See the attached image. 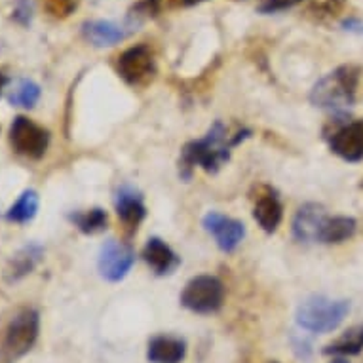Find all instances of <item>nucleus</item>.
I'll return each instance as SVG.
<instances>
[{
    "mask_svg": "<svg viewBox=\"0 0 363 363\" xmlns=\"http://www.w3.org/2000/svg\"><path fill=\"white\" fill-rule=\"evenodd\" d=\"M250 138V131H240L236 138H228L226 128L223 122H215L206 138L186 143L181 150V160H179V173L183 179H191L192 169L196 166L203 167L208 173H217L223 164L230 158V150L240 145L244 139Z\"/></svg>",
    "mask_w": 363,
    "mask_h": 363,
    "instance_id": "1",
    "label": "nucleus"
},
{
    "mask_svg": "<svg viewBox=\"0 0 363 363\" xmlns=\"http://www.w3.org/2000/svg\"><path fill=\"white\" fill-rule=\"evenodd\" d=\"M359 67L342 65L318 80L310 91V103L328 111H345L356 101V89L359 82Z\"/></svg>",
    "mask_w": 363,
    "mask_h": 363,
    "instance_id": "2",
    "label": "nucleus"
},
{
    "mask_svg": "<svg viewBox=\"0 0 363 363\" xmlns=\"http://www.w3.org/2000/svg\"><path fill=\"white\" fill-rule=\"evenodd\" d=\"M40 333V315L35 308H21L8 322L0 340V363H13L29 354Z\"/></svg>",
    "mask_w": 363,
    "mask_h": 363,
    "instance_id": "3",
    "label": "nucleus"
},
{
    "mask_svg": "<svg viewBox=\"0 0 363 363\" xmlns=\"http://www.w3.org/2000/svg\"><path fill=\"white\" fill-rule=\"evenodd\" d=\"M350 303L345 298L310 297L298 304L297 323L310 333H331L345 322Z\"/></svg>",
    "mask_w": 363,
    "mask_h": 363,
    "instance_id": "4",
    "label": "nucleus"
},
{
    "mask_svg": "<svg viewBox=\"0 0 363 363\" xmlns=\"http://www.w3.org/2000/svg\"><path fill=\"white\" fill-rule=\"evenodd\" d=\"M225 286L215 276L192 278L181 293V304L196 314H213L223 306Z\"/></svg>",
    "mask_w": 363,
    "mask_h": 363,
    "instance_id": "5",
    "label": "nucleus"
},
{
    "mask_svg": "<svg viewBox=\"0 0 363 363\" xmlns=\"http://www.w3.org/2000/svg\"><path fill=\"white\" fill-rule=\"evenodd\" d=\"M10 145L18 155L38 160L48 150L50 131L27 116H16L10 125Z\"/></svg>",
    "mask_w": 363,
    "mask_h": 363,
    "instance_id": "6",
    "label": "nucleus"
},
{
    "mask_svg": "<svg viewBox=\"0 0 363 363\" xmlns=\"http://www.w3.org/2000/svg\"><path fill=\"white\" fill-rule=\"evenodd\" d=\"M116 71L130 86H145L152 80L156 72L155 54L145 44L131 46L124 54H120L116 61Z\"/></svg>",
    "mask_w": 363,
    "mask_h": 363,
    "instance_id": "7",
    "label": "nucleus"
},
{
    "mask_svg": "<svg viewBox=\"0 0 363 363\" xmlns=\"http://www.w3.org/2000/svg\"><path fill=\"white\" fill-rule=\"evenodd\" d=\"M133 262H135V253L130 245L120 244L116 240H108L99 250L97 268H99L101 278L107 281H120L128 276Z\"/></svg>",
    "mask_w": 363,
    "mask_h": 363,
    "instance_id": "8",
    "label": "nucleus"
},
{
    "mask_svg": "<svg viewBox=\"0 0 363 363\" xmlns=\"http://www.w3.org/2000/svg\"><path fill=\"white\" fill-rule=\"evenodd\" d=\"M203 228L209 234H213L215 242L219 245L220 251L230 253L242 244V240L245 238V226L242 220L226 217V215L219 213V211H209L203 217Z\"/></svg>",
    "mask_w": 363,
    "mask_h": 363,
    "instance_id": "9",
    "label": "nucleus"
},
{
    "mask_svg": "<svg viewBox=\"0 0 363 363\" xmlns=\"http://www.w3.org/2000/svg\"><path fill=\"white\" fill-rule=\"evenodd\" d=\"M325 220H328V213L323 206L314 202L304 203L293 217V238L301 244L320 242V233Z\"/></svg>",
    "mask_w": 363,
    "mask_h": 363,
    "instance_id": "10",
    "label": "nucleus"
},
{
    "mask_svg": "<svg viewBox=\"0 0 363 363\" xmlns=\"http://www.w3.org/2000/svg\"><path fill=\"white\" fill-rule=\"evenodd\" d=\"M331 150L346 162L363 160V120L350 122L335 131Z\"/></svg>",
    "mask_w": 363,
    "mask_h": 363,
    "instance_id": "11",
    "label": "nucleus"
},
{
    "mask_svg": "<svg viewBox=\"0 0 363 363\" xmlns=\"http://www.w3.org/2000/svg\"><path fill=\"white\" fill-rule=\"evenodd\" d=\"M253 217H255L262 230L268 234L276 233V228L280 226L281 217H284V208H281L278 194L270 186H259L257 189Z\"/></svg>",
    "mask_w": 363,
    "mask_h": 363,
    "instance_id": "12",
    "label": "nucleus"
},
{
    "mask_svg": "<svg viewBox=\"0 0 363 363\" xmlns=\"http://www.w3.org/2000/svg\"><path fill=\"white\" fill-rule=\"evenodd\" d=\"M114 208H116V213H118L120 220L124 223L125 226L130 228H138V225L145 219L147 215V209H145L143 198L135 189L131 186H122L118 192H116V198H114Z\"/></svg>",
    "mask_w": 363,
    "mask_h": 363,
    "instance_id": "13",
    "label": "nucleus"
},
{
    "mask_svg": "<svg viewBox=\"0 0 363 363\" xmlns=\"http://www.w3.org/2000/svg\"><path fill=\"white\" fill-rule=\"evenodd\" d=\"M143 259L158 276L172 274L179 267V257L175 255V251L160 238H150L147 242L143 247Z\"/></svg>",
    "mask_w": 363,
    "mask_h": 363,
    "instance_id": "14",
    "label": "nucleus"
},
{
    "mask_svg": "<svg viewBox=\"0 0 363 363\" xmlns=\"http://www.w3.org/2000/svg\"><path fill=\"white\" fill-rule=\"evenodd\" d=\"M186 356V342L172 335H158L149 342L147 357L152 363H181Z\"/></svg>",
    "mask_w": 363,
    "mask_h": 363,
    "instance_id": "15",
    "label": "nucleus"
},
{
    "mask_svg": "<svg viewBox=\"0 0 363 363\" xmlns=\"http://www.w3.org/2000/svg\"><path fill=\"white\" fill-rule=\"evenodd\" d=\"M42 255H44L42 245L38 244L23 245V247H21V250H19L12 259H10V262H8L6 272H4V278H6L8 284L23 280L25 276L30 274V272L35 270L36 264L40 262Z\"/></svg>",
    "mask_w": 363,
    "mask_h": 363,
    "instance_id": "16",
    "label": "nucleus"
},
{
    "mask_svg": "<svg viewBox=\"0 0 363 363\" xmlns=\"http://www.w3.org/2000/svg\"><path fill=\"white\" fill-rule=\"evenodd\" d=\"M82 33L88 38L89 44H94L97 48L114 46V44H118L120 40L125 38V30L120 25L113 23V21H103V19L84 23Z\"/></svg>",
    "mask_w": 363,
    "mask_h": 363,
    "instance_id": "17",
    "label": "nucleus"
},
{
    "mask_svg": "<svg viewBox=\"0 0 363 363\" xmlns=\"http://www.w3.org/2000/svg\"><path fill=\"white\" fill-rule=\"evenodd\" d=\"M356 219L352 217H328L323 223L322 233H320V242L322 244H342L345 240L352 238L356 233Z\"/></svg>",
    "mask_w": 363,
    "mask_h": 363,
    "instance_id": "18",
    "label": "nucleus"
},
{
    "mask_svg": "<svg viewBox=\"0 0 363 363\" xmlns=\"http://www.w3.org/2000/svg\"><path fill=\"white\" fill-rule=\"evenodd\" d=\"M69 220L84 234L103 233L108 225L107 213L101 208L88 209V211H74V213L69 215Z\"/></svg>",
    "mask_w": 363,
    "mask_h": 363,
    "instance_id": "19",
    "label": "nucleus"
},
{
    "mask_svg": "<svg viewBox=\"0 0 363 363\" xmlns=\"http://www.w3.org/2000/svg\"><path fill=\"white\" fill-rule=\"evenodd\" d=\"M36 211H38V194L35 191L21 192L18 202L13 203L12 208L6 211V220L16 223V225H25L29 220L35 219Z\"/></svg>",
    "mask_w": 363,
    "mask_h": 363,
    "instance_id": "20",
    "label": "nucleus"
},
{
    "mask_svg": "<svg viewBox=\"0 0 363 363\" xmlns=\"http://www.w3.org/2000/svg\"><path fill=\"white\" fill-rule=\"evenodd\" d=\"M40 99V86L29 78H21L16 82L10 94H8V101L13 107H21V108H33Z\"/></svg>",
    "mask_w": 363,
    "mask_h": 363,
    "instance_id": "21",
    "label": "nucleus"
},
{
    "mask_svg": "<svg viewBox=\"0 0 363 363\" xmlns=\"http://www.w3.org/2000/svg\"><path fill=\"white\" fill-rule=\"evenodd\" d=\"M363 348V328L352 329L345 337H340L337 342L325 348V354H337V356H354L359 354Z\"/></svg>",
    "mask_w": 363,
    "mask_h": 363,
    "instance_id": "22",
    "label": "nucleus"
},
{
    "mask_svg": "<svg viewBox=\"0 0 363 363\" xmlns=\"http://www.w3.org/2000/svg\"><path fill=\"white\" fill-rule=\"evenodd\" d=\"M345 0H312L308 12L314 13L315 19H331L345 10Z\"/></svg>",
    "mask_w": 363,
    "mask_h": 363,
    "instance_id": "23",
    "label": "nucleus"
},
{
    "mask_svg": "<svg viewBox=\"0 0 363 363\" xmlns=\"http://www.w3.org/2000/svg\"><path fill=\"white\" fill-rule=\"evenodd\" d=\"M12 19L16 23L27 27L30 23V19H33V2L30 0H18L16 6H13Z\"/></svg>",
    "mask_w": 363,
    "mask_h": 363,
    "instance_id": "24",
    "label": "nucleus"
},
{
    "mask_svg": "<svg viewBox=\"0 0 363 363\" xmlns=\"http://www.w3.org/2000/svg\"><path fill=\"white\" fill-rule=\"evenodd\" d=\"M298 2H303V0H264L261 6H259V12L261 13L284 12V10H289V8L297 6Z\"/></svg>",
    "mask_w": 363,
    "mask_h": 363,
    "instance_id": "25",
    "label": "nucleus"
},
{
    "mask_svg": "<svg viewBox=\"0 0 363 363\" xmlns=\"http://www.w3.org/2000/svg\"><path fill=\"white\" fill-rule=\"evenodd\" d=\"M74 0H48L50 12L54 16H67L74 8Z\"/></svg>",
    "mask_w": 363,
    "mask_h": 363,
    "instance_id": "26",
    "label": "nucleus"
},
{
    "mask_svg": "<svg viewBox=\"0 0 363 363\" xmlns=\"http://www.w3.org/2000/svg\"><path fill=\"white\" fill-rule=\"evenodd\" d=\"M342 27H345L346 30H352V33H363V23L356 18L346 19L345 23H342Z\"/></svg>",
    "mask_w": 363,
    "mask_h": 363,
    "instance_id": "27",
    "label": "nucleus"
},
{
    "mask_svg": "<svg viewBox=\"0 0 363 363\" xmlns=\"http://www.w3.org/2000/svg\"><path fill=\"white\" fill-rule=\"evenodd\" d=\"M8 84H10V78H8L4 72H0V96H2V91H4V88H6Z\"/></svg>",
    "mask_w": 363,
    "mask_h": 363,
    "instance_id": "28",
    "label": "nucleus"
},
{
    "mask_svg": "<svg viewBox=\"0 0 363 363\" xmlns=\"http://www.w3.org/2000/svg\"><path fill=\"white\" fill-rule=\"evenodd\" d=\"M200 2H203V0H183V4H186V6H194V4H200Z\"/></svg>",
    "mask_w": 363,
    "mask_h": 363,
    "instance_id": "29",
    "label": "nucleus"
},
{
    "mask_svg": "<svg viewBox=\"0 0 363 363\" xmlns=\"http://www.w3.org/2000/svg\"><path fill=\"white\" fill-rule=\"evenodd\" d=\"M331 363H348V362H346L345 357H337V359H333V362H331Z\"/></svg>",
    "mask_w": 363,
    "mask_h": 363,
    "instance_id": "30",
    "label": "nucleus"
},
{
    "mask_svg": "<svg viewBox=\"0 0 363 363\" xmlns=\"http://www.w3.org/2000/svg\"><path fill=\"white\" fill-rule=\"evenodd\" d=\"M362 189H363V183H362Z\"/></svg>",
    "mask_w": 363,
    "mask_h": 363,
    "instance_id": "31",
    "label": "nucleus"
}]
</instances>
